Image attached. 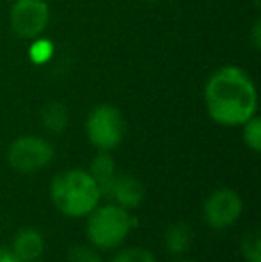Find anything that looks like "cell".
Returning a JSON list of instances; mask_svg holds the SVG:
<instances>
[{
	"label": "cell",
	"instance_id": "obj_3",
	"mask_svg": "<svg viewBox=\"0 0 261 262\" xmlns=\"http://www.w3.org/2000/svg\"><path fill=\"white\" fill-rule=\"evenodd\" d=\"M84 220V234L88 243L98 252L118 250L138 225L132 210L120 207L113 202L98 204Z\"/></svg>",
	"mask_w": 261,
	"mask_h": 262
},
{
	"label": "cell",
	"instance_id": "obj_8",
	"mask_svg": "<svg viewBox=\"0 0 261 262\" xmlns=\"http://www.w3.org/2000/svg\"><path fill=\"white\" fill-rule=\"evenodd\" d=\"M106 198H109L113 204L120 207L134 210L145 200V186L138 177L129 175V173H118L109 186Z\"/></svg>",
	"mask_w": 261,
	"mask_h": 262
},
{
	"label": "cell",
	"instance_id": "obj_9",
	"mask_svg": "<svg viewBox=\"0 0 261 262\" xmlns=\"http://www.w3.org/2000/svg\"><path fill=\"white\" fill-rule=\"evenodd\" d=\"M47 248V243L43 234L34 227H25L16 232L11 243V250L18 257L20 262H31L38 260L43 257Z\"/></svg>",
	"mask_w": 261,
	"mask_h": 262
},
{
	"label": "cell",
	"instance_id": "obj_15",
	"mask_svg": "<svg viewBox=\"0 0 261 262\" xmlns=\"http://www.w3.org/2000/svg\"><path fill=\"white\" fill-rule=\"evenodd\" d=\"M109 262H157V257L143 246L120 248Z\"/></svg>",
	"mask_w": 261,
	"mask_h": 262
},
{
	"label": "cell",
	"instance_id": "obj_7",
	"mask_svg": "<svg viewBox=\"0 0 261 262\" xmlns=\"http://www.w3.org/2000/svg\"><path fill=\"white\" fill-rule=\"evenodd\" d=\"M49 20L50 7L45 0H16L11 7V29L22 39H38Z\"/></svg>",
	"mask_w": 261,
	"mask_h": 262
},
{
	"label": "cell",
	"instance_id": "obj_21",
	"mask_svg": "<svg viewBox=\"0 0 261 262\" xmlns=\"http://www.w3.org/2000/svg\"><path fill=\"white\" fill-rule=\"evenodd\" d=\"M31 262H45V260H42V259H38V260H31Z\"/></svg>",
	"mask_w": 261,
	"mask_h": 262
},
{
	"label": "cell",
	"instance_id": "obj_10",
	"mask_svg": "<svg viewBox=\"0 0 261 262\" xmlns=\"http://www.w3.org/2000/svg\"><path fill=\"white\" fill-rule=\"evenodd\" d=\"M193 243V230L192 227L185 223V221H177V223H170L163 234V245L167 252L174 257L185 255L190 250Z\"/></svg>",
	"mask_w": 261,
	"mask_h": 262
},
{
	"label": "cell",
	"instance_id": "obj_6",
	"mask_svg": "<svg viewBox=\"0 0 261 262\" xmlns=\"http://www.w3.org/2000/svg\"><path fill=\"white\" fill-rule=\"evenodd\" d=\"M244 212V200L240 193L231 187H218L206 196L202 204V217L213 230L231 228Z\"/></svg>",
	"mask_w": 261,
	"mask_h": 262
},
{
	"label": "cell",
	"instance_id": "obj_2",
	"mask_svg": "<svg viewBox=\"0 0 261 262\" xmlns=\"http://www.w3.org/2000/svg\"><path fill=\"white\" fill-rule=\"evenodd\" d=\"M50 200L63 216L86 217L102 202L101 187L88 169H66L50 182Z\"/></svg>",
	"mask_w": 261,
	"mask_h": 262
},
{
	"label": "cell",
	"instance_id": "obj_13",
	"mask_svg": "<svg viewBox=\"0 0 261 262\" xmlns=\"http://www.w3.org/2000/svg\"><path fill=\"white\" fill-rule=\"evenodd\" d=\"M240 253L245 262H261V239L258 228H252L244 234L240 241Z\"/></svg>",
	"mask_w": 261,
	"mask_h": 262
},
{
	"label": "cell",
	"instance_id": "obj_4",
	"mask_svg": "<svg viewBox=\"0 0 261 262\" xmlns=\"http://www.w3.org/2000/svg\"><path fill=\"white\" fill-rule=\"evenodd\" d=\"M84 130L88 141L97 152H113L126 138V120L118 107L101 104L90 111Z\"/></svg>",
	"mask_w": 261,
	"mask_h": 262
},
{
	"label": "cell",
	"instance_id": "obj_5",
	"mask_svg": "<svg viewBox=\"0 0 261 262\" xmlns=\"http://www.w3.org/2000/svg\"><path fill=\"white\" fill-rule=\"evenodd\" d=\"M7 162L18 173H38L50 164L56 156L52 143L39 136H20L7 148Z\"/></svg>",
	"mask_w": 261,
	"mask_h": 262
},
{
	"label": "cell",
	"instance_id": "obj_16",
	"mask_svg": "<svg viewBox=\"0 0 261 262\" xmlns=\"http://www.w3.org/2000/svg\"><path fill=\"white\" fill-rule=\"evenodd\" d=\"M66 262H104V257L91 245H75L68 250Z\"/></svg>",
	"mask_w": 261,
	"mask_h": 262
},
{
	"label": "cell",
	"instance_id": "obj_20",
	"mask_svg": "<svg viewBox=\"0 0 261 262\" xmlns=\"http://www.w3.org/2000/svg\"><path fill=\"white\" fill-rule=\"evenodd\" d=\"M174 262H198V260H193V259H175Z\"/></svg>",
	"mask_w": 261,
	"mask_h": 262
},
{
	"label": "cell",
	"instance_id": "obj_11",
	"mask_svg": "<svg viewBox=\"0 0 261 262\" xmlns=\"http://www.w3.org/2000/svg\"><path fill=\"white\" fill-rule=\"evenodd\" d=\"M88 171L93 177L97 186L101 187L102 198H106L109 186L113 184L115 177L118 175V173H116V162H115V159H113L111 152H97V156L91 159V164Z\"/></svg>",
	"mask_w": 261,
	"mask_h": 262
},
{
	"label": "cell",
	"instance_id": "obj_18",
	"mask_svg": "<svg viewBox=\"0 0 261 262\" xmlns=\"http://www.w3.org/2000/svg\"><path fill=\"white\" fill-rule=\"evenodd\" d=\"M0 262H20L18 257L14 255V252L11 250V246H0Z\"/></svg>",
	"mask_w": 261,
	"mask_h": 262
},
{
	"label": "cell",
	"instance_id": "obj_1",
	"mask_svg": "<svg viewBox=\"0 0 261 262\" xmlns=\"http://www.w3.org/2000/svg\"><path fill=\"white\" fill-rule=\"evenodd\" d=\"M204 105L216 125L242 127L258 111L254 80L240 66H222L206 82Z\"/></svg>",
	"mask_w": 261,
	"mask_h": 262
},
{
	"label": "cell",
	"instance_id": "obj_17",
	"mask_svg": "<svg viewBox=\"0 0 261 262\" xmlns=\"http://www.w3.org/2000/svg\"><path fill=\"white\" fill-rule=\"evenodd\" d=\"M32 41H36L34 45L31 47V59L34 62H45L50 59V55H52V43L50 41H45V39H42V41H38V39H32Z\"/></svg>",
	"mask_w": 261,
	"mask_h": 262
},
{
	"label": "cell",
	"instance_id": "obj_22",
	"mask_svg": "<svg viewBox=\"0 0 261 262\" xmlns=\"http://www.w3.org/2000/svg\"><path fill=\"white\" fill-rule=\"evenodd\" d=\"M145 2H156V0H145Z\"/></svg>",
	"mask_w": 261,
	"mask_h": 262
},
{
	"label": "cell",
	"instance_id": "obj_14",
	"mask_svg": "<svg viewBox=\"0 0 261 262\" xmlns=\"http://www.w3.org/2000/svg\"><path fill=\"white\" fill-rule=\"evenodd\" d=\"M242 139L251 152H261V120L258 114H254L251 120H247L242 125Z\"/></svg>",
	"mask_w": 261,
	"mask_h": 262
},
{
	"label": "cell",
	"instance_id": "obj_19",
	"mask_svg": "<svg viewBox=\"0 0 261 262\" xmlns=\"http://www.w3.org/2000/svg\"><path fill=\"white\" fill-rule=\"evenodd\" d=\"M259 34H261V21L256 20L254 21V27H252V45H254L256 49H259V45H261Z\"/></svg>",
	"mask_w": 261,
	"mask_h": 262
},
{
	"label": "cell",
	"instance_id": "obj_12",
	"mask_svg": "<svg viewBox=\"0 0 261 262\" xmlns=\"http://www.w3.org/2000/svg\"><path fill=\"white\" fill-rule=\"evenodd\" d=\"M70 113L61 102H49L42 109V125L50 134H63L68 128Z\"/></svg>",
	"mask_w": 261,
	"mask_h": 262
}]
</instances>
